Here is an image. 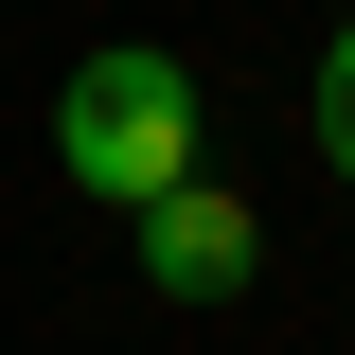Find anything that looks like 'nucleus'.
<instances>
[{"instance_id":"obj_1","label":"nucleus","mask_w":355,"mask_h":355,"mask_svg":"<svg viewBox=\"0 0 355 355\" xmlns=\"http://www.w3.org/2000/svg\"><path fill=\"white\" fill-rule=\"evenodd\" d=\"M53 160L89 178V196H178V178H196V71H178V53H89L71 89H53Z\"/></svg>"},{"instance_id":"obj_2","label":"nucleus","mask_w":355,"mask_h":355,"mask_svg":"<svg viewBox=\"0 0 355 355\" xmlns=\"http://www.w3.org/2000/svg\"><path fill=\"white\" fill-rule=\"evenodd\" d=\"M125 231H142V284H160V302H231V284L266 266V214L231 196V178H178V196H142Z\"/></svg>"},{"instance_id":"obj_3","label":"nucleus","mask_w":355,"mask_h":355,"mask_svg":"<svg viewBox=\"0 0 355 355\" xmlns=\"http://www.w3.org/2000/svg\"><path fill=\"white\" fill-rule=\"evenodd\" d=\"M320 160L355 178V18H338V53H320Z\"/></svg>"}]
</instances>
